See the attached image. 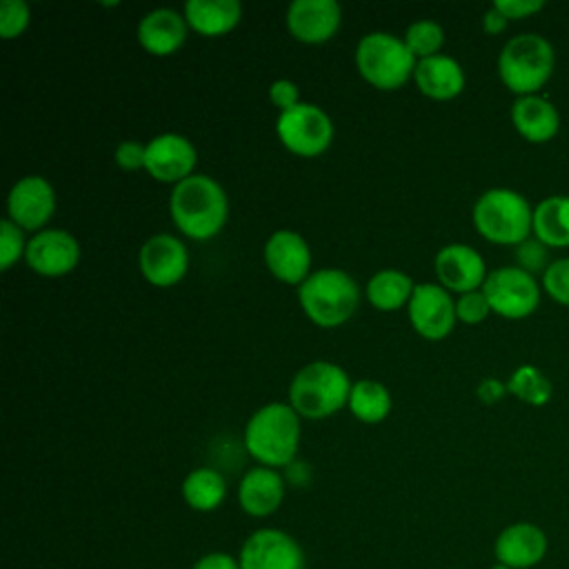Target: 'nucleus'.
Returning <instances> with one entry per match:
<instances>
[{
	"instance_id": "f257e3e1",
	"label": "nucleus",
	"mask_w": 569,
	"mask_h": 569,
	"mask_svg": "<svg viewBox=\"0 0 569 569\" xmlns=\"http://www.w3.org/2000/svg\"><path fill=\"white\" fill-rule=\"evenodd\" d=\"M169 213L182 236L209 240L222 231L229 216V200L218 180L207 173H193L173 184Z\"/></svg>"
},
{
	"instance_id": "f03ea898",
	"label": "nucleus",
	"mask_w": 569,
	"mask_h": 569,
	"mask_svg": "<svg viewBox=\"0 0 569 569\" xmlns=\"http://www.w3.org/2000/svg\"><path fill=\"white\" fill-rule=\"evenodd\" d=\"M300 416L287 402H267L244 425V449L262 467L284 469L296 460Z\"/></svg>"
},
{
	"instance_id": "7ed1b4c3",
	"label": "nucleus",
	"mask_w": 569,
	"mask_h": 569,
	"mask_svg": "<svg viewBox=\"0 0 569 569\" xmlns=\"http://www.w3.org/2000/svg\"><path fill=\"white\" fill-rule=\"evenodd\" d=\"M500 82L518 98L540 93L556 69V49L551 40L538 31L511 36L496 60Z\"/></svg>"
},
{
	"instance_id": "20e7f679",
	"label": "nucleus",
	"mask_w": 569,
	"mask_h": 569,
	"mask_svg": "<svg viewBox=\"0 0 569 569\" xmlns=\"http://www.w3.org/2000/svg\"><path fill=\"white\" fill-rule=\"evenodd\" d=\"M471 222L485 240L516 247L531 236L533 204L511 187H489L476 198Z\"/></svg>"
},
{
	"instance_id": "39448f33",
	"label": "nucleus",
	"mask_w": 569,
	"mask_h": 569,
	"mask_svg": "<svg viewBox=\"0 0 569 569\" xmlns=\"http://www.w3.org/2000/svg\"><path fill=\"white\" fill-rule=\"evenodd\" d=\"M298 302L316 327L333 329L356 313L360 289L347 271L338 267H322L311 271L298 287Z\"/></svg>"
},
{
	"instance_id": "423d86ee",
	"label": "nucleus",
	"mask_w": 569,
	"mask_h": 569,
	"mask_svg": "<svg viewBox=\"0 0 569 569\" xmlns=\"http://www.w3.org/2000/svg\"><path fill=\"white\" fill-rule=\"evenodd\" d=\"M351 385L347 371L336 362L313 360L293 373L289 405L300 418H329L349 402Z\"/></svg>"
},
{
	"instance_id": "0eeeda50",
	"label": "nucleus",
	"mask_w": 569,
	"mask_h": 569,
	"mask_svg": "<svg viewBox=\"0 0 569 569\" xmlns=\"http://www.w3.org/2000/svg\"><path fill=\"white\" fill-rule=\"evenodd\" d=\"M416 56L402 38L389 31L365 33L356 44V67L360 76L380 91L400 89L416 71Z\"/></svg>"
},
{
	"instance_id": "6e6552de",
	"label": "nucleus",
	"mask_w": 569,
	"mask_h": 569,
	"mask_svg": "<svg viewBox=\"0 0 569 569\" xmlns=\"http://www.w3.org/2000/svg\"><path fill=\"white\" fill-rule=\"evenodd\" d=\"M482 293L489 300L491 313L507 320H522L540 307L542 284L529 271L516 264H502L489 271Z\"/></svg>"
},
{
	"instance_id": "1a4fd4ad",
	"label": "nucleus",
	"mask_w": 569,
	"mask_h": 569,
	"mask_svg": "<svg viewBox=\"0 0 569 569\" xmlns=\"http://www.w3.org/2000/svg\"><path fill=\"white\" fill-rule=\"evenodd\" d=\"M276 133L284 149L302 158H316L325 153L333 140V122L329 113L313 104L300 102L278 113Z\"/></svg>"
},
{
	"instance_id": "9d476101",
	"label": "nucleus",
	"mask_w": 569,
	"mask_h": 569,
	"mask_svg": "<svg viewBox=\"0 0 569 569\" xmlns=\"http://www.w3.org/2000/svg\"><path fill=\"white\" fill-rule=\"evenodd\" d=\"M409 322L427 340H445L456 322V300L440 282H418L407 305Z\"/></svg>"
},
{
	"instance_id": "9b49d317",
	"label": "nucleus",
	"mask_w": 569,
	"mask_h": 569,
	"mask_svg": "<svg viewBox=\"0 0 569 569\" xmlns=\"http://www.w3.org/2000/svg\"><path fill=\"white\" fill-rule=\"evenodd\" d=\"M240 569H305V551L282 529H258L240 547Z\"/></svg>"
},
{
	"instance_id": "f8f14e48",
	"label": "nucleus",
	"mask_w": 569,
	"mask_h": 569,
	"mask_svg": "<svg viewBox=\"0 0 569 569\" xmlns=\"http://www.w3.org/2000/svg\"><path fill=\"white\" fill-rule=\"evenodd\" d=\"M56 211V189L44 176H22L7 196V218L22 231H42Z\"/></svg>"
},
{
	"instance_id": "ddd939ff",
	"label": "nucleus",
	"mask_w": 569,
	"mask_h": 569,
	"mask_svg": "<svg viewBox=\"0 0 569 569\" xmlns=\"http://www.w3.org/2000/svg\"><path fill=\"white\" fill-rule=\"evenodd\" d=\"M138 267L153 287L178 284L189 269V251L173 233H156L147 238L138 251Z\"/></svg>"
},
{
	"instance_id": "4468645a",
	"label": "nucleus",
	"mask_w": 569,
	"mask_h": 569,
	"mask_svg": "<svg viewBox=\"0 0 569 569\" xmlns=\"http://www.w3.org/2000/svg\"><path fill=\"white\" fill-rule=\"evenodd\" d=\"M438 282L451 293H467L482 289L489 269L482 253L465 242H449L438 249L433 258Z\"/></svg>"
},
{
	"instance_id": "2eb2a0df",
	"label": "nucleus",
	"mask_w": 569,
	"mask_h": 569,
	"mask_svg": "<svg viewBox=\"0 0 569 569\" xmlns=\"http://www.w3.org/2000/svg\"><path fill=\"white\" fill-rule=\"evenodd\" d=\"M24 260L29 269L40 276H67L78 267L80 244L71 231L49 227L29 238Z\"/></svg>"
},
{
	"instance_id": "dca6fc26",
	"label": "nucleus",
	"mask_w": 569,
	"mask_h": 569,
	"mask_svg": "<svg viewBox=\"0 0 569 569\" xmlns=\"http://www.w3.org/2000/svg\"><path fill=\"white\" fill-rule=\"evenodd\" d=\"M198 151L182 133H160L147 142V173L167 184H178L196 173Z\"/></svg>"
},
{
	"instance_id": "f3484780",
	"label": "nucleus",
	"mask_w": 569,
	"mask_h": 569,
	"mask_svg": "<svg viewBox=\"0 0 569 569\" xmlns=\"http://www.w3.org/2000/svg\"><path fill=\"white\" fill-rule=\"evenodd\" d=\"M549 551V538L545 529L529 520H516L500 529L493 540L496 565L509 569H533Z\"/></svg>"
},
{
	"instance_id": "a211bd4d",
	"label": "nucleus",
	"mask_w": 569,
	"mask_h": 569,
	"mask_svg": "<svg viewBox=\"0 0 569 569\" xmlns=\"http://www.w3.org/2000/svg\"><path fill=\"white\" fill-rule=\"evenodd\" d=\"M264 264L287 284H302L311 273V249L309 242L293 229H276L262 249Z\"/></svg>"
},
{
	"instance_id": "6ab92c4d",
	"label": "nucleus",
	"mask_w": 569,
	"mask_h": 569,
	"mask_svg": "<svg viewBox=\"0 0 569 569\" xmlns=\"http://www.w3.org/2000/svg\"><path fill=\"white\" fill-rule=\"evenodd\" d=\"M289 33L305 44L331 40L342 22V7L336 0H293L287 9Z\"/></svg>"
},
{
	"instance_id": "aec40b11",
	"label": "nucleus",
	"mask_w": 569,
	"mask_h": 569,
	"mask_svg": "<svg viewBox=\"0 0 569 569\" xmlns=\"http://www.w3.org/2000/svg\"><path fill=\"white\" fill-rule=\"evenodd\" d=\"M509 118L518 136L533 144H545L553 140L562 124L558 107L545 93H529V96L513 98L509 107Z\"/></svg>"
},
{
	"instance_id": "412c9836",
	"label": "nucleus",
	"mask_w": 569,
	"mask_h": 569,
	"mask_svg": "<svg viewBox=\"0 0 569 569\" xmlns=\"http://www.w3.org/2000/svg\"><path fill=\"white\" fill-rule=\"evenodd\" d=\"M187 18L171 7H158L144 13L136 27V38L151 56H171L187 40Z\"/></svg>"
},
{
	"instance_id": "4be33fe9",
	"label": "nucleus",
	"mask_w": 569,
	"mask_h": 569,
	"mask_svg": "<svg viewBox=\"0 0 569 569\" xmlns=\"http://www.w3.org/2000/svg\"><path fill=\"white\" fill-rule=\"evenodd\" d=\"M284 476L271 467H251L238 485L240 509L251 518H267L284 500Z\"/></svg>"
},
{
	"instance_id": "5701e85b",
	"label": "nucleus",
	"mask_w": 569,
	"mask_h": 569,
	"mask_svg": "<svg viewBox=\"0 0 569 569\" xmlns=\"http://www.w3.org/2000/svg\"><path fill=\"white\" fill-rule=\"evenodd\" d=\"M413 80L418 84V91L431 100H451L460 96L467 84L462 64L447 53L418 60Z\"/></svg>"
},
{
	"instance_id": "b1692460",
	"label": "nucleus",
	"mask_w": 569,
	"mask_h": 569,
	"mask_svg": "<svg viewBox=\"0 0 569 569\" xmlns=\"http://www.w3.org/2000/svg\"><path fill=\"white\" fill-rule=\"evenodd\" d=\"M182 13L189 29L204 38H218L238 27L242 4L238 0H187Z\"/></svg>"
},
{
	"instance_id": "393cba45",
	"label": "nucleus",
	"mask_w": 569,
	"mask_h": 569,
	"mask_svg": "<svg viewBox=\"0 0 569 569\" xmlns=\"http://www.w3.org/2000/svg\"><path fill=\"white\" fill-rule=\"evenodd\" d=\"M531 236L549 249L569 247V193H551L533 204Z\"/></svg>"
},
{
	"instance_id": "a878e982",
	"label": "nucleus",
	"mask_w": 569,
	"mask_h": 569,
	"mask_svg": "<svg viewBox=\"0 0 569 569\" xmlns=\"http://www.w3.org/2000/svg\"><path fill=\"white\" fill-rule=\"evenodd\" d=\"M413 289L416 282L411 280L409 273L400 269H380L367 280L365 296L371 302V307L380 311H396L409 305Z\"/></svg>"
},
{
	"instance_id": "bb28decb",
	"label": "nucleus",
	"mask_w": 569,
	"mask_h": 569,
	"mask_svg": "<svg viewBox=\"0 0 569 569\" xmlns=\"http://www.w3.org/2000/svg\"><path fill=\"white\" fill-rule=\"evenodd\" d=\"M182 498L193 511H213L227 498L224 476L213 467H198L182 480Z\"/></svg>"
},
{
	"instance_id": "cd10ccee",
	"label": "nucleus",
	"mask_w": 569,
	"mask_h": 569,
	"mask_svg": "<svg viewBox=\"0 0 569 569\" xmlns=\"http://www.w3.org/2000/svg\"><path fill=\"white\" fill-rule=\"evenodd\" d=\"M391 405H393L391 393L382 382L362 378L351 385L347 407L351 416L358 418L360 422H367V425L382 422L391 413Z\"/></svg>"
},
{
	"instance_id": "c85d7f7f",
	"label": "nucleus",
	"mask_w": 569,
	"mask_h": 569,
	"mask_svg": "<svg viewBox=\"0 0 569 569\" xmlns=\"http://www.w3.org/2000/svg\"><path fill=\"white\" fill-rule=\"evenodd\" d=\"M507 391L529 407H545L553 396V382L538 365L525 362L509 373Z\"/></svg>"
},
{
	"instance_id": "c756f323",
	"label": "nucleus",
	"mask_w": 569,
	"mask_h": 569,
	"mask_svg": "<svg viewBox=\"0 0 569 569\" xmlns=\"http://www.w3.org/2000/svg\"><path fill=\"white\" fill-rule=\"evenodd\" d=\"M402 40L409 47V51L416 56V60H425V58L440 53V49L445 44V29L440 22L422 18V20L411 22L405 29Z\"/></svg>"
},
{
	"instance_id": "7c9ffc66",
	"label": "nucleus",
	"mask_w": 569,
	"mask_h": 569,
	"mask_svg": "<svg viewBox=\"0 0 569 569\" xmlns=\"http://www.w3.org/2000/svg\"><path fill=\"white\" fill-rule=\"evenodd\" d=\"M542 291L558 305L569 307V256L553 258L540 276Z\"/></svg>"
},
{
	"instance_id": "2f4dec72",
	"label": "nucleus",
	"mask_w": 569,
	"mask_h": 569,
	"mask_svg": "<svg viewBox=\"0 0 569 569\" xmlns=\"http://www.w3.org/2000/svg\"><path fill=\"white\" fill-rule=\"evenodd\" d=\"M549 247L545 242H540L538 238L529 236L527 240H522L520 244L513 247V264L529 271L531 276H542V271L549 267V262L553 260L549 256Z\"/></svg>"
},
{
	"instance_id": "473e14b6",
	"label": "nucleus",
	"mask_w": 569,
	"mask_h": 569,
	"mask_svg": "<svg viewBox=\"0 0 569 569\" xmlns=\"http://www.w3.org/2000/svg\"><path fill=\"white\" fill-rule=\"evenodd\" d=\"M27 242L29 240H24V231L16 222H11L9 218L0 222V269L2 271H9L20 258H24Z\"/></svg>"
},
{
	"instance_id": "72a5a7b5",
	"label": "nucleus",
	"mask_w": 569,
	"mask_h": 569,
	"mask_svg": "<svg viewBox=\"0 0 569 569\" xmlns=\"http://www.w3.org/2000/svg\"><path fill=\"white\" fill-rule=\"evenodd\" d=\"M31 20V9L24 0H2L0 2V38L13 40L24 33Z\"/></svg>"
},
{
	"instance_id": "f704fd0d",
	"label": "nucleus",
	"mask_w": 569,
	"mask_h": 569,
	"mask_svg": "<svg viewBox=\"0 0 569 569\" xmlns=\"http://www.w3.org/2000/svg\"><path fill=\"white\" fill-rule=\"evenodd\" d=\"M489 313H491V307L482 289L467 291L456 298V316L465 325H480L489 318Z\"/></svg>"
},
{
	"instance_id": "c9c22d12",
	"label": "nucleus",
	"mask_w": 569,
	"mask_h": 569,
	"mask_svg": "<svg viewBox=\"0 0 569 569\" xmlns=\"http://www.w3.org/2000/svg\"><path fill=\"white\" fill-rule=\"evenodd\" d=\"M113 160L120 169L124 171H136V169H144V160H147V144H142L140 140H122L116 147Z\"/></svg>"
},
{
	"instance_id": "e433bc0d",
	"label": "nucleus",
	"mask_w": 569,
	"mask_h": 569,
	"mask_svg": "<svg viewBox=\"0 0 569 569\" xmlns=\"http://www.w3.org/2000/svg\"><path fill=\"white\" fill-rule=\"evenodd\" d=\"M269 100H271L280 111H287V109H291V107H296V104L302 102V100H300V89H298V84H296L293 80H289V78H278V80L271 82V87H269Z\"/></svg>"
},
{
	"instance_id": "4c0bfd02",
	"label": "nucleus",
	"mask_w": 569,
	"mask_h": 569,
	"mask_svg": "<svg viewBox=\"0 0 569 569\" xmlns=\"http://www.w3.org/2000/svg\"><path fill=\"white\" fill-rule=\"evenodd\" d=\"M493 7L507 20H522L531 18L545 9V0H493Z\"/></svg>"
},
{
	"instance_id": "58836bf2",
	"label": "nucleus",
	"mask_w": 569,
	"mask_h": 569,
	"mask_svg": "<svg viewBox=\"0 0 569 569\" xmlns=\"http://www.w3.org/2000/svg\"><path fill=\"white\" fill-rule=\"evenodd\" d=\"M507 380H500L496 376H487L478 382L476 387V396L482 405H496L507 396Z\"/></svg>"
},
{
	"instance_id": "ea45409f",
	"label": "nucleus",
	"mask_w": 569,
	"mask_h": 569,
	"mask_svg": "<svg viewBox=\"0 0 569 569\" xmlns=\"http://www.w3.org/2000/svg\"><path fill=\"white\" fill-rule=\"evenodd\" d=\"M193 569H240V560L224 551H211L196 560Z\"/></svg>"
},
{
	"instance_id": "a19ab883",
	"label": "nucleus",
	"mask_w": 569,
	"mask_h": 569,
	"mask_svg": "<svg viewBox=\"0 0 569 569\" xmlns=\"http://www.w3.org/2000/svg\"><path fill=\"white\" fill-rule=\"evenodd\" d=\"M311 480V467L305 460H293L284 467V482L293 487H307Z\"/></svg>"
},
{
	"instance_id": "79ce46f5",
	"label": "nucleus",
	"mask_w": 569,
	"mask_h": 569,
	"mask_svg": "<svg viewBox=\"0 0 569 569\" xmlns=\"http://www.w3.org/2000/svg\"><path fill=\"white\" fill-rule=\"evenodd\" d=\"M507 24H509V20H507L493 4L482 13V29H485V33H489V36L502 33V31L507 29Z\"/></svg>"
},
{
	"instance_id": "37998d69",
	"label": "nucleus",
	"mask_w": 569,
	"mask_h": 569,
	"mask_svg": "<svg viewBox=\"0 0 569 569\" xmlns=\"http://www.w3.org/2000/svg\"><path fill=\"white\" fill-rule=\"evenodd\" d=\"M491 569H509V567H502V565H493Z\"/></svg>"
}]
</instances>
